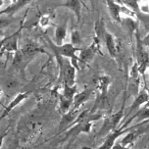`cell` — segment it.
Returning a JSON list of instances; mask_svg holds the SVG:
<instances>
[{
    "instance_id": "obj_1",
    "label": "cell",
    "mask_w": 149,
    "mask_h": 149,
    "mask_svg": "<svg viewBox=\"0 0 149 149\" xmlns=\"http://www.w3.org/2000/svg\"><path fill=\"white\" fill-rule=\"evenodd\" d=\"M54 56L58 63V66H59L60 79L63 81V84H67L69 86H76L77 69L72 64L71 60L58 54H54Z\"/></svg>"
},
{
    "instance_id": "obj_2",
    "label": "cell",
    "mask_w": 149,
    "mask_h": 149,
    "mask_svg": "<svg viewBox=\"0 0 149 149\" xmlns=\"http://www.w3.org/2000/svg\"><path fill=\"white\" fill-rule=\"evenodd\" d=\"M45 38L47 39V42H48L50 48L53 50L54 54H58L63 56V57L69 58L71 60L72 64L76 67L77 70H79V67L78 63H79V55H77V53L81 50V47H76L72 43H64L62 45H56L54 42L50 40L48 36H45Z\"/></svg>"
},
{
    "instance_id": "obj_3",
    "label": "cell",
    "mask_w": 149,
    "mask_h": 149,
    "mask_svg": "<svg viewBox=\"0 0 149 149\" xmlns=\"http://www.w3.org/2000/svg\"><path fill=\"white\" fill-rule=\"evenodd\" d=\"M124 115H125V112H124V106H123L117 113L112 114V115L107 117V118L105 119L102 127L97 132L96 137L101 138V137L107 136L110 132L115 130L117 126H118L119 123L121 122V120L124 118Z\"/></svg>"
},
{
    "instance_id": "obj_4",
    "label": "cell",
    "mask_w": 149,
    "mask_h": 149,
    "mask_svg": "<svg viewBox=\"0 0 149 149\" xmlns=\"http://www.w3.org/2000/svg\"><path fill=\"white\" fill-rule=\"evenodd\" d=\"M111 84V78L109 76H102L98 78L95 81V89L97 91L96 103L93 109L102 106L103 103L107 102V93L109 89V86Z\"/></svg>"
},
{
    "instance_id": "obj_5",
    "label": "cell",
    "mask_w": 149,
    "mask_h": 149,
    "mask_svg": "<svg viewBox=\"0 0 149 149\" xmlns=\"http://www.w3.org/2000/svg\"><path fill=\"white\" fill-rule=\"evenodd\" d=\"M100 38L97 36L93 38L92 43L89 45L87 48H81L79 54V63L81 64H88L91 61L96 53H100L102 54V52L100 51Z\"/></svg>"
},
{
    "instance_id": "obj_6",
    "label": "cell",
    "mask_w": 149,
    "mask_h": 149,
    "mask_svg": "<svg viewBox=\"0 0 149 149\" xmlns=\"http://www.w3.org/2000/svg\"><path fill=\"white\" fill-rule=\"evenodd\" d=\"M19 51H20V53L22 54L23 58L25 59L26 63L30 62L31 59H33L34 56H36L37 54L46 53V50L43 49V47L39 46V45L34 41L26 42Z\"/></svg>"
},
{
    "instance_id": "obj_7",
    "label": "cell",
    "mask_w": 149,
    "mask_h": 149,
    "mask_svg": "<svg viewBox=\"0 0 149 149\" xmlns=\"http://www.w3.org/2000/svg\"><path fill=\"white\" fill-rule=\"evenodd\" d=\"M103 40L106 45V48L108 50V53L110 54V56L113 59H116L117 56L119 53V44L117 42V38H115V36L112 33H108L107 31H104V33L102 34Z\"/></svg>"
},
{
    "instance_id": "obj_8",
    "label": "cell",
    "mask_w": 149,
    "mask_h": 149,
    "mask_svg": "<svg viewBox=\"0 0 149 149\" xmlns=\"http://www.w3.org/2000/svg\"><path fill=\"white\" fill-rule=\"evenodd\" d=\"M148 101V92L146 89H142L141 91L138 93V95L135 98V100L134 101V103H132V105H130V107L127 109V113H125L124 115V118L127 119L129 117H130L132 115V113H135V112H137L138 110L140 109L142 104H146Z\"/></svg>"
},
{
    "instance_id": "obj_9",
    "label": "cell",
    "mask_w": 149,
    "mask_h": 149,
    "mask_svg": "<svg viewBox=\"0 0 149 149\" xmlns=\"http://www.w3.org/2000/svg\"><path fill=\"white\" fill-rule=\"evenodd\" d=\"M29 96H30V92H20V93H18V94L16 95V96L13 98L11 101H10L9 104H8L6 107L4 108L2 114L0 115V122H1L6 116H8V114H9L10 112L13 110V109L20 105L21 103L24 102L26 99H28Z\"/></svg>"
},
{
    "instance_id": "obj_10",
    "label": "cell",
    "mask_w": 149,
    "mask_h": 149,
    "mask_svg": "<svg viewBox=\"0 0 149 149\" xmlns=\"http://www.w3.org/2000/svg\"><path fill=\"white\" fill-rule=\"evenodd\" d=\"M21 31H22V26H20V29L17 31V33H13L12 36L7 37L6 41H5L3 47H2V55H3L5 52L16 53L19 50L18 41H19V37H20V34H21Z\"/></svg>"
},
{
    "instance_id": "obj_11",
    "label": "cell",
    "mask_w": 149,
    "mask_h": 149,
    "mask_svg": "<svg viewBox=\"0 0 149 149\" xmlns=\"http://www.w3.org/2000/svg\"><path fill=\"white\" fill-rule=\"evenodd\" d=\"M94 92V89L92 88H87L84 89L81 92H78L74 97V100H73V109H76V110H79L81 108V106H82L84 103L86 102L87 100L89 99L90 96L92 95V93Z\"/></svg>"
},
{
    "instance_id": "obj_12",
    "label": "cell",
    "mask_w": 149,
    "mask_h": 149,
    "mask_svg": "<svg viewBox=\"0 0 149 149\" xmlns=\"http://www.w3.org/2000/svg\"><path fill=\"white\" fill-rule=\"evenodd\" d=\"M68 31V20H64L62 23L56 26L55 33H54V43L56 45H62L63 42L65 40L66 36H67Z\"/></svg>"
},
{
    "instance_id": "obj_13",
    "label": "cell",
    "mask_w": 149,
    "mask_h": 149,
    "mask_svg": "<svg viewBox=\"0 0 149 149\" xmlns=\"http://www.w3.org/2000/svg\"><path fill=\"white\" fill-rule=\"evenodd\" d=\"M33 0H18L17 2L13 4H10L5 8V9L1 10L0 11V16H3V15H6V16H13L15 13H17L19 10H21L22 8H24L25 6H26L28 4H30Z\"/></svg>"
},
{
    "instance_id": "obj_14",
    "label": "cell",
    "mask_w": 149,
    "mask_h": 149,
    "mask_svg": "<svg viewBox=\"0 0 149 149\" xmlns=\"http://www.w3.org/2000/svg\"><path fill=\"white\" fill-rule=\"evenodd\" d=\"M59 6L61 7H66L68 9H70L71 11L74 12V16L77 18V23H79L81 21V0H66V2L60 4Z\"/></svg>"
},
{
    "instance_id": "obj_15",
    "label": "cell",
    "mask_w": 149,
    "mask_h": 149,
    "mask_svg": "<svg viewBox=\"0 0 149 149\" xmlns=\"http://www.w3.org/2000/svg\"><path fill=\"white\" fill-rule=\"evenodd\" d=\"M106 4H107L109 13H110L112 19L116 22H121L122 20V15H121V10L122 6L119 3H117L115 0H106Z\"/></svg>"
},
{
    "instance_id": "obj_16",
    "label": "cell",
    "mask_w": 149,
    "mask_h": 149,
    "mask_svg": "<svg viewBox=\"0 0 149 149\" xmlns=\"http://www.w3.org/2000/svg\"><path fill=\"white\" fill-rule=\"evenodd\" d=\"M121 2L134 13H136L139 10L138 9V0H121Z\"/></svg>"
},
{
    "instance_id": "obj_17",
    "label": "cell",
    "mask_w": 149,
    "mask_h": 149,
    "mask_svg": "<svg viewBox=\"0 0 149 149\" xmlns=\"http://www.w3.org/2000/svg\"><path fill=\"white\" fill-rule=\"evenodd\" d=\"M71 43L74 45V46H79V44L81 43V36H79V31L74 30L71 33Z\"/></svg>"
},
{
    "instance_id": "obj_18",
    "label": "cell",
    "mask_w": 149,
    "mask_h": 149,
    "mask_svg": "<svg viewBox=\"0 0 149 149\" xmlns=\"http://www.w3.org/2000/svg\"><path fill=\"white\" fill-rule=\"evenodd\" d=\"M138 9L143 14H149V0H138Z\"/></svg>"
},
{
    "instance_id": "obj_19",
    "label": "cell",
    "mask_w": 149,
    "mask_h": 149,
    "mask_svg": "<svg viewBox=\"0 0 149 149\" xmlns=\"http://www.w3.org/2000/svg\"><path fill=\"white\" fill-rule=\"evenodd\" d=\"M39 24H40L41 26H48L50 24H51V21H50V17L48 15H44L42 16L40 21H39Z\"/></svg>"
},
{
    "instance_id": "obj_20",
    "label": "cell",
    "mask_w": 149,
    "mask_h": 149,
    "mask_svg": "<svg viewBox=\"0 0 149 149\" xmlns=\"http://www.w3.org/2000/svg\"><path fill=\"white\" fill-rule=\"evenodd\" d=\"M141 44L143 45V47L147 48V50L149 51V33L141 40Z\"/></svg>"
},
{
    "instance_id": "obj_21",
    "label": "cell",
    "mask_w": 149,
    "mask_h": 149,
    "mask_svg": "<svg viewBox=\"0 0 149 149\" xmlns=\"http://www.w3.org/2000/svg\"><path fill=\"white\" fill-rule=\"evenodd\" d=\"M6 38L7 37H4L2 34H0V55H2V47H3L5 41H6Z\"/></svg>"
},
{
    "instance_id": "obj_22",
    "label": "cell",
    "mask_w": 149,
    "mask_h": 149,
    "mask_svg": "<svg viewBox=\"0 0 149 149\" xmlns=\"http://www.w3.org/2000/svg\"><path fill=\"white\" fill-rule=\"evenodd\" d=\"M112 149H129V148H127V146L122 145L121 143H115V144L113 145V147H112Z\"/></svg>"
},
{
    "instance_id": "obj_23",
    "label": "cell",
    "mask_w": 149,
    "mask_h": 149,
    "mask_svg": "<svg viewBox=\"0 0 149 149\" xmlns=\"http://www.w3.org/2000/svg\"><path fill=\"white\" fill-rule=\"evenodd\" d=\"M7 134H8L7 132H4L3 134H2L1 135H0V148H1V147H2V145H3V143H4V139H5V137H6Z\"/></svg>"
},
{
    "instance_id": "obj_24",
    "label": "cell",
    "mask_w": 149,
    "mask_h": 149,
    "mask_svg": "<svg viewBox=\"0 0 149 149\" xmlns=\"http://www.w3.org/2000/svg\"><path fill=\"white\" fill-rule=\"evenodd\" d=\"M147 92H148V101H147V103L145 104V107L144 108H149V88L147 89Z\"/></svg>"
},
{
    "instance_id": "obj_25",
    "label": "cell",
    "mask_w": 149,
    "mask_h": 149,
    "mask_svg": "<svg viewBox=\"0 0 149 149\" xmlns=\"http://www.w3.org/2000/svg\"><path fill=\"white\" fill-rule=\"evenodd\" d=\"M79 149H91V148L87 147V146H84V147H81V148H79Z\"/></svg>"
},
{
    "instance_id": "obj_26",
    "label": "cell",
    "mask_w": 149,
    "mask_h": 149,
    "mask_svg": "<svg viewBox=\"0 0 149 149\" xmlns=\"http://www.w3.org/2000/svg\"><path fill=\"white\" fill-rule=\"evenodd\" d=\"M2 94H3V91H2V88L0 87V97L2 96Z\"/></svg>"
}]
</instances>
